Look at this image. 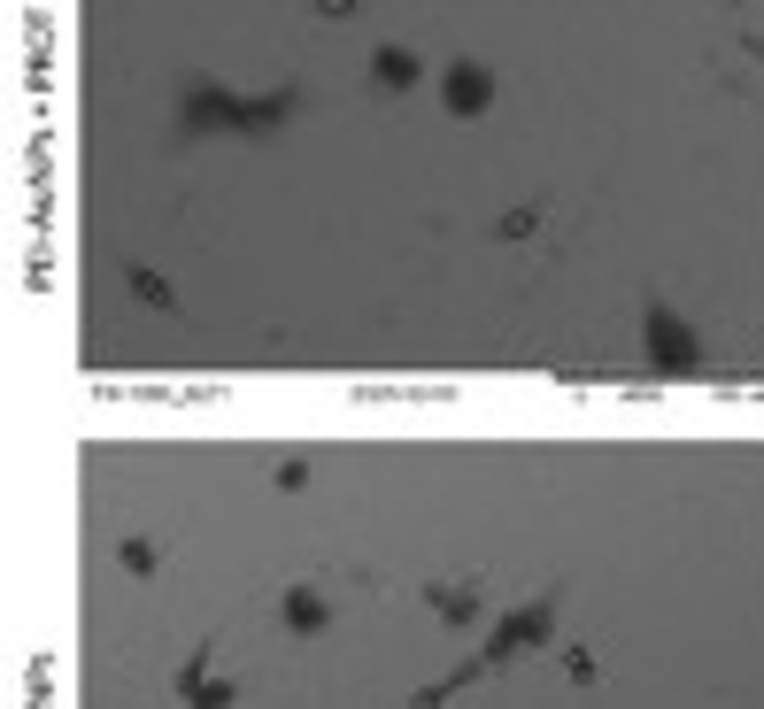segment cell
<instances>
[{
  "label": "cell",
  "mask_w": 764,
  "mask_h": 709,
  "mask_svg": "<svg viewBox=\"0 0 764 709\" xmlns=\"http://www.w3.org/2000/svg\"><path fill=\"white\" fill-rule=\"evenodd\" d=\"M62 709H764V409L85 394Z\"/></svg>",
  "instance_id": "6da1fadb"
}]
</instances>
